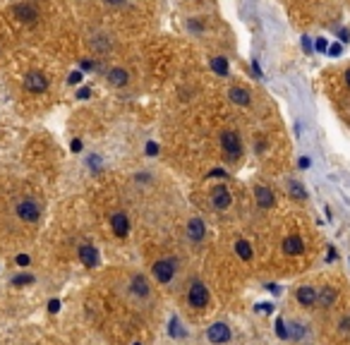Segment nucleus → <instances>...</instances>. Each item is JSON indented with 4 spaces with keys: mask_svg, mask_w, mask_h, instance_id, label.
<instances>
[{
    "mask_svg": "<svg viewBox=\"0 0 350 345\" xmlns=\"http://www.w3.org/2000/svg\"><path fill=\"white\" fill-rule=\"evenodd\" d=\"M175 271H178V259L175 257H163L152 266V274L159 283H170Z\"/></svg>",
    "mask_w": 350,
    "mask_h": 345,
    "instance_id": "nucleus-1",
    "label": "nucleus"
},
{
    "mask_svg": "<svg viewBox=\"0 0 350 345\" xmlns=\"http://www.w3.org/2000/svg\"><path fill=\"white\" fill-rule=\"evenodd\" d=\"M221 146H223V154L228 161H238L240 154H242V144H240V137L231 130H226L221 134Z\"/></svg>",
    "mask_w": 350,
    "mask_h": 345,
    "instance_id": "nucleus-2",
    "label": "nucleus"
},
{
    "mask_svg": "<svg viewBox=\"0 0 350 345\" xmlns=\"http://www.w3.org/2000/svg\"><path fill=\"white\" fill-rule=\"evenodd\" d=\"M187 302H190V307H194V309H204V307H209V290L204 283L194 281L190 285V290H187Z\"/></svg>",
    "mask_w": 350,
    "mask_h": 345,
    "instance_id": "nucleus-3",
    "label": "nucleus"
},
{
    "mask_svg": "<svg viewBox=\"0 0 350 345\" xmlns=\"http://www.w3.org/2000/svg\"><path fill=\"white\" fill-rule=\"evenodd\" d=\"M17 216L24 220V223H36L41 218V206L34 202V199H22L19 204H17Z\"/></svg>",
    "mask_w": 350,
    "mask_h": 345,
    "instance_id": "nucleus-4",
    "label": "nucleus"
},
{
    "mask_svg": "<svg viewBox=\"0 0 350 345\" xmlns=\"http://www.w3.org/2000/svg\"><path fill=\"white\" fill-rule=\"evenodd\" d=\"M207 338H209V343H214V345H226L231 340V329H228V324H223V322L211 324L209 331H207Z\"/></svg>",
    "mask_w": 350,
    "mask_h": 345,
    "instance_id": "nucleus-5",
    "label": "nucleus"
},
{
    "mask_svg": "<svg viewBox=\"0 0 350 345\" xmlns=\"http://www.w3.org/2000/svg\"><path fill=\"white\" fill-rule=\"evenodd\" d=\"M24 86H27V91H32V94H43L48 89V79L41 75V72H29L27 77H24Z\"/></svg>",
    "mask_w": 350,
    "mask_h": 345,
    "instance_id": "nucleus-6",
    "label": "nucleus"
},
{
    "mask_svg": "<svg viewBox=\"0 0 350 345\" xmlns=\"http://www.w3.org/2000/svg\"><path fill=\"white\" fill-rule=\"evenodd\" d=\"M231 192H228V187H216L214 192H211V206H214L216 211H226L228 206H231Z\"/></svg>",
    "mask_w": 350,
    "mask_h": 345,
    "instance_id": "nucleus-7",
    "label": "nucleus"
},
{
    "mask_svg": "<svg viewBox=\"0 0 350 345\" xmlns=\"http://www.w3.org/2000/svg\"><path fill=\"white\" fill-rule=\"evenodd\" d=\"M111 228H113V233H115L118 237H128L130 235V218L122 211L113 213L111 216Z\"/></svg>",
    "mask_w": 350,
    "mask_h": 345,
    "instance_id": "nucleus-8",
    "label": "nucleus"
},
{
    "mask_svg": "<svg viewBox=\"0 0 350 345\" xmlns=\"http://www.w3.org/2000/svg\"><path fill=\"white\" fill-rule=\"evenodd\" d=\"M80 261L87 268H96L98 266V250L94 244H82L80 247Z\"/></svg>",
    "mask_w": 350,
    "mask_h": 345,
    "instance_id": "nucleus-9",
    "label": "nucleus"
},
{
    "mask_svg": "<svg viewBox=\"0 0 350 345\" xmlns=\"http://www.w3.org/2000/svg\"><path fill=\"white\" fill-rule=\"evenodd\" d=\"M207 235V226H204V220L202 218H190L187 223V237H190L192 242H202Z\"/></svg>",
    "mask_w": 350,
    "mask_h": 345,
    "instance_id": "nucleus-10",
    "label": "nucleus"
},
{
    "mask_svg": "<svg viewBox=\"0 0 350 345\" xmlns=\"http://www.w3.org/2000/svg\"><path fill=\"white\" fill-rule=\"evenodd\" d=\"M15 15H17V19H22V22H27V24H34L36 19H39L36 8L29 5V3H19V5L15 8Z\"/></svg>",
    "mask_w": 350,
    "mask_h": 345,
    "instance_id": "nucleus-11",
    "label": "nucleus"
},
{
    "mask_svg": "<svg viewBox=\"0 0 350 345\" xmlns=\"http://www.w3.org/2000/svg\"><path fill=\"white\" fill-rule=\"evenodd\" d=\"M255 199H257V204L262 206V209H271V206L276 204V196H273V192H271L269 187H264V185H259V187L255 189Z\"/></svg>",
    "mask_w": 350,
    "mask_h": 345,
    "instance_id": "nucleus-12",
    "label": "nucleus"
},
{
    "mask_svg": "<svg viewBox=\"0 0 350 345\" xmlns=\"http://www.w3.org/2000/svg\"><path fill=\"white\" fill-rule=\"evenodd\" d=\"M130 288H132V295L135 298H149V281L144 278V276H132V283H130Z\"/></svg>",
    "mask_w": 350,
    "mask_h": 345,
    "instance_id": "nucleus-13",
    "label": "nucleus"
},
{
    "mask_svg": "<svg viewBox=\"0 0 350 345\" xmlns=\"http://www.w3.org/2000/svg\"><path fill=\"white\" fill-rule=\"evenodd\" d=\"M295 298H297V302H300L303 307H314L317 305V290H314L312 285H303Z\"/></svg>",
    "mask_w": 350,
    "mask_h": 345,
    "instance_id": "nucleus-14",
    "label": "nucleus"
},
{
    "mask_svg": "<svg viewBox=\"0 0 350 345\" xmlns=\"http://www.w3.org/2000/svg\"><path fill=\"white\" fill-rule=\"evenodd\" d=\"M303 250H305L303 237L288 235L286 240H283V252H286V254H303Z\"/></svg>",
    "mask_w": 350,
    "mask_h": 345,
    "instance_id": "nucleus-15",
    "label": "nucleus"
},
{
    "mask_svg": "<svg viewBox=\"0 0 350 345\" xmlns=\"http://www.w3.org/2000/svg\"><path fill=\"white\" fill-rule=\"evenodd\" d=\"M228 96H231L233 103H238V106H249V91L247 89H242V86H233L231 91H228Z\"/></svg>",
    "mask_w": 350,
    "mask_h": 345,
    "instance_id": "nucleus-16",
    "label": "nucleus"
},
{
    "mask_svg": "<svg viewBox=\"0 0 350 345\" xmlns=\"http://www.w3.org/2000/svg\"><path fill=\"white\" fill-rule=\"evenodd\" d=\"M108 82L113 86H125L130 82V75L122 67H113V70H108Z\"/></svg>",
    "mask_w": 350,
    "mask_h": 345,
    "instance_id": "nucleus-17",
    "label": "nucleus"
},
{
    "mask_svg": "<svg viewBox=\"0 0 350 345\" xmlns=\"http://www.w3.org/2000/svg\"><path fill=\"white\" fill-rule=\"evenodd\" d=\"M336 298H338V295H336V290H334V288H329V285L317 292V302L321 307H331L336 302Z\"/></svg>",
    "mask_w": 350,
    "mask_h": 345,
    "instance_id": "nucleus-18",
    "label": "nucleus"
},
{
    "mask_svg": "<svg viewBox=\"0 0 350 345\" xmlns=\"http://www.w3.org/2000/svg\"><path fill=\"white\" fill-rule=\"evenodd\" d=\"M235 252H238V257L245 259V261H249V259H252V247H249V242H247V240H238V242H235Z\"/></svg>",
    "mask_w": 350,
    "mask_h": 345,
    "instance_id": "nucleus-19",
    "label": "nucleus"
},
{
    "mask_svg": "<svg viewBox=\"0 0 350 345\" xmlns=\"http://www.w3.org/2000/svg\"><path fill=\"white\" fill-rule=\"evenodd\" d=\"M211 67H214V72H218L221 77L228 75V63H226V58H214V60H211Z\"/></svg>",
    "mask_w": 350,
    "mask_h": 345,
    "instance_id": "nucleus-20",
    "label": "nucleus"
},
{
    "mask_svg": "<svg viewBox=\"0 0 350 345\" xmlns=\"http://www.w3.org/2000/svg\"><path fill=\"white\" fill-rule=\"evenodd\" d=\"M36 281L32 274H17L15 278H12V285H17V288H22V285H32V283Z\"/></svg>",
    "mask_w": 350,
    "mask_h": 345,
    "instance_id": "nucleus-21",
    "label": "nucleus"
},
{
    "mask_svg": "<svg viewBox=\"0 0 350 345\" xmlns=\"http://www.w3.org/2000/svg\"><path fill=\"white\" fill-rule=\"evenodd\" d=\"M170 336L173 338H183L185 336V329H183V324L178 322V316H173V319H170Z\"/></svg>",
    "mask_w": 350,
    "mask_h": 345,
    "instance_id": "nucleus-22",
    "label": "nucleus"
},
{
    "mask_svg": "<svg viewBox=\"0 0 350 345\" xmlns=\"http://www.w3.org/2000/svg\"><path fill=\"white\" fill-rule=\"evenodd\" d=\"M288 189H290V194L297 196V199H305V196H307V192H305V187L300 185V182H290V185H288Z\"/></svg>",
    "mask_w": 350,
    "mask_h": 345,
    "instance_id": "nucleus-23",
    "label": "nucleus"
},
{
    "mask_svg": "<svg viewBox=\"0 0 350 345\" xmlns=\"http://www.w3.org/2000/svg\"><path fill=\"white\" fill-rule=\"evenodd\" d=\"M305 329H303V324H290V331H288V338L293 336V338H303Z\"/></svg>",
    "mask_w": 350,
    "mask_h": 345,
    "instance_id": "nucleus-24",
    "label": "nucleus"
},
{
    "mask_svg": "<svg viewBox=\"0 0 350 345\" xmlns=\"http://www.w3.org/2000/svg\"><path fill=\"white\" fill-rule=\"evenodd\" d=\"M276 333H279L281 338H288V326L283 319H276Z\"/></svg>",
    "mask_w": 350,
    "mask_h": 345,
    "instance_id": "nucleus-25",
    "label": "nucleus"
},
{
    "mask_svg": "<svg viewBox=\"0 0 350 345\" xmlns=\"http://www.w3.org/2000/svg\"><path fill=\"white\" fill-rule=\"evenodd\" d=\"M156 154H159V144H156V141H149V144H146V156H156Z\"/></svg>",
    "mask_w": 350,
    "mask_h": 345,
    "instance_id": "nucleus-26",
    "label": "nucleus"
},
{
    "mask_svg": "<svg viewBox=\"0 0 350 345\" xmlns=\"http://www.w3.org/2000/svg\"><path fill=\"white\" fill-rule=\"evenodd\" d=\"M338 326H341V331H343V333H350V316H343V319H341V324H338Z\"/></svg>",
    "mask_w": 350,
    "mask_h": 345,
    "instance_id": "nucleus-27",
    "label": "nucleus"
},
{
    "mask_svg": "<svg viewBox=\"0 0 350 345\" xmlns=\"http://www.w3.org/2000/svg\"><path fill=\"white\" fill-rule=\"evenodd\" d=\"M58 309H60V300H51V302H48V312L56 314Z\"/></svg>",
    "mask_w": 350,
    "mask_h": 345,
    "instance_id": "nucleus-28",
    "label": "nucleus"
},
{
    "mask_svg": "<svg viewBox=\"0 0 350 345\" xmlns=\"http://www.w3.org/2000/svg\"><path fill=\"white\" fill-rule=\"evenodd\" d=\"M29 261H32V259L27 257V254H19V257H17V266H29Z\"/></svg>",
    "mask_w": 350,
    "mask_h": 345,
    "instance_id": "nucleus-29",
    "label": "nucleus"
},
{
    "mask_svg": "<svg viewBox=\"0 0 350 345\" xmlns=\"http://www.w3.org/2000/svg\"><path fill=\"white\" fill-rule=\"evenodd\" d=\"M67 82H70V84H80V82H82V72H72Z\"/></svg>",
    "mask_w": 350,
    "mask_h": 345,
    "instance_id": "nucleus-30",
    "label": "nucleus"
},
{
    "mask_svg": "<svg viewBox=\"0 0 350 345\" xmlns=\"http://www.w3.org/2000/svg\"><path fill=\"white\" fill-rule=\"evenodd\" d=\"M89 94H91V91L84 86V89H80V91H77V98H89Z\"/></svg>",
    "mask_w": 350,
    "mask_h": 345,
    "instance_id": "nucleus-31",
    "label": "nucleus"
},
{
    "mask_svg": "<svg viewBox=\"0 0 350 345\" xmlns=\"http://www.w3.org/2000/svg\"><path fill=\"white\" fill-rule=\"evenodd\" d=\"M108 5H113V8H122L125 5V0H106Z\"/></svg>",
    "mask_w": 350,
    "mask_h": 345,
    "instance_id": "nucleus-32",
    "label": "nucleus"
},
{
    "mask_svg": "<svg viewBox=\"0 0 350 345\" xmlns=\"http://www.w3.org/2000/svg\"><path fill=\"white\" fill-rule=\"evenodd\" d=\"M209 175H211V178H226V172H223L221 168H216V170H211Z\"/></svg>",
    "mask_w": 350,
    "mask_h": 345,
    "instance_id": "nucleus-33",
    "label": "nucleus"
},
{
    "mask_svg": "<svg viewBox=\"0 0 350 345\" xmlns=\"http://www.w3.org/2000/svg\"><path fill=\"white\" fill-rule=\"evenodd\" d=\"M70 146H72V151H82V141H80V139H74V141L70 144Z\"/></svg>",
    "mask_w": 350,
    "mask_h": 345,
    "instance_id": "nucleus-34",
    "label": "nucleus"
},
{
    "mask_svg": "<svg viewBox=\"0 0 350 345\" xmlns=\"http://www.w3.org/2000/svg\"><path fill=\"white\" fill-rule=\"evenodd\" d=\"M329 53H331V55H338V53H341V46H338V43H334V46L329 48Z\"/></svg>",
    "mask_w": 350,
    "mask_h": 345,
    "instance_id": "nucleus-35",
    "label": "nucleus"
},
{
    "mask_svg": "<svg viewBox=\"0 0 350 345\" xmlns=\"http://www.w3.org/2000/svg\"><path fill=\"white\" fill-rule=\"evenodd\" d=\"M300 168H310V158H300Z\"/></svg>",
    "mask_w": 350,
    "mask_h": 345,
    "instance_id": "nucleus-36",
    "label": "nucleus"
},
{
    "mask_svg": "<svg viewBox=\"0 0 350 345\" xmlns=\"http://www.w3.org/2000/svg\"><path fill=\"white\" fill-rule=\"evenodd\" d=\"M345 84H348V89H350V70L345 72Z\"/></svg>",
    "mask_w": 350,
    "mask_h": 345,
    "instance_id": "nucleus-37",
    "label": "nucleus"
},
{
    "mask_svg": "<svg viewBox=\"0 0 350 345\" xmlns=\"http://www.w3.org/2000/svg\"><path fill=\"white\" fill-rule=\"evenodd\" d=\"M135 345H142V343H135Z\"/></svg>",
    "mask_w": 350,
    "mask_h": 345,
    "instance_id": "nucleus-38",
    "label": "nucleus"
}]
</instances>
